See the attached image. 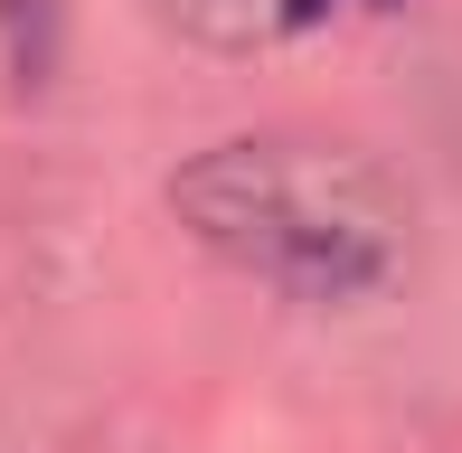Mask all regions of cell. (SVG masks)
<instances>
[{
    "label": "cell",
    "mask_w": 462,
    "mask_h": 453,
    "mask_svg": "<svg viewBox=\"0 0 462 453\" xmlns=\"http://www.w3.org/2000/svg\"><path fill=\"white\" fill-rule=\"evenodd\" d=\"M180 226L245 283L311 312L387 302L415 264V199L359 142L330 133H236L180 161Z\"/></svg>",
    "instance_id": "6da1fadb"
},
{
    "label": "cell",
    "mask_w": 462,
    "mask_h": 453,
    "mask_svg": "<svg viewBox=\"0 0 462 453\" xmlns=\"http://www.w3.org/2000/svg\"><path fill=\"white\" fill-rule=\"evenodd\" d=\"M321 0H152V19H171L199 48H264V38L302 29Z\"/></svg>",
    "instance_id": "7a4b0ae2"
}]
</instances>
